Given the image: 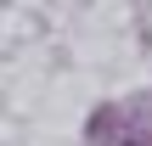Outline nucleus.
<instances>
[{
  "label": "nucleus",
  "mask_w": 152,
  "mask_h": 146,
  "mask_svg": "<svg viewBox=\"0 0 152 146\" xmlns=\"http://www.w3.org/2000/svg\"><path fill=\"white\" fill-rule=\"evenodd\" d=\"M90 146H152V107L147 101H124V107H102L85 129Z\"/></svg>",
  "instance_id": "1"
}]
</instances>
